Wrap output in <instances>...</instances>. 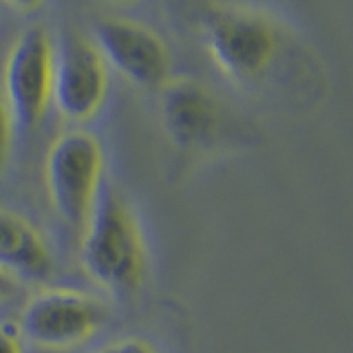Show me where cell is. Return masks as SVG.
<instances>
[{"mask_svg":"<svg viewBox=\"0 0 353 353\" xmlns=\"http://www.w3.org/2000/svg\"><path fill=\"white\" fill-rule=\"evenodd\" d=\"M82 268L115 298L132 296L146 274V241L128 201L115 188L102 185L82 230Z\"/></svg>","mask_w":353,"mask_h":353,"instance_id":"obj_1","label":"cell"},{"mask_svg":"<svg viewBox=\"0 0 353 353\" xmlns=\"http://www.w3.org/2000/svg\"><path fill=\"white\" fill-rule=\"evenodd\" d=\"M201 33L210 58L228 80L248 84L272 64L279 38L268 16L232 5H205Z\"/></svg>","mask_w":353,"mask_h":353,"instance_id":"obj_2","label":"cell"},{"mask_svg":"<svg viewBox=\"0 0 353 353\" xmlns=\"http://www.w3.org/2000/svg\"><path fill=\"white\" fill-rule=\"evenodd\" d=\"M104 152L88 130H66L51 143L44 181L51 205L66 225L84 230L102 190Z\"/></svg>","mask_w":353,"mask_h":353,"instance_id":"obj_3","label":"cell"},{"mask_svg":"<svg viewBox=\"0 0 353 353\" xmlns=\"http://www.w3.org/2000/svg\"><path fill=\"white\" fill-rule=\"evenodd\" d=\"M3 91V102L16 128L31 130L40 124L53 91V42L42 27H27L11 44Z\"/></svg>","mask_w":353,"mask_h":353,"instance_id":"obj_4","label":"cell"},{"mask_svg":"<svg viewBox=\"0 0 353 353\" xmlns=\"http://www.w3.org/2000/svg\"><path fill=\"white\" fill-rule=\"evenodd\" d=\"M108 91V71L95 42L77 29L60 31L53 44L51 102L69 121L97 115Z\"/></svg>","mask_w":353,"mask_h":353,"instance_id":"obj_5","label":"cell"},{"mask_svg":"<svg viewBox=\"0 0 353 353\" xmlns=\"http://www.w3.org/2000/svg\"><path fill=\"white\" fill-rule=\"evenodd\" d=\"M104 307L77 290H44L20 312V334L31 345L64 351L86 342L104 323Z\"/></svg>","mask_w":353,"mask_h":353,"instance_id":"obj_6","label":"cell"},{"mask_svg":"<svg viewBox=\"0 0 353 353\" xmlns=\"http://www.w3.org/2000/svg\"><path fill=\"white\" fill-rule=\"evenodd\" d=\"M106 64L137 86L161 88L170 80V53L146 25L119 16L93 22V38Z\"/></svg>","mask_w":353,"mask_h":353,"instance_id":"obj_7","label":"cell"},{"mask_svg":"<svg viewBox=\"0 0 353 353\" xmlns=\"http://www.w3.org/2000/svg\"><path fill=\"white\" fill-rule=\"evenodd\" d=\"M161 124L179 150L205 146L219 130V106L192 77H170L161 86Z\"/></svg>","mask_w":353,"mask_h":353,"instance_id":"obj_8","label":"cell"},{"mask_svg":"<svg viewBox=\"0 0 353 353\" xmlns=\"http://www.w3.org/2000/svg\"><path fill=\"white\" fill-rule=\"evenodd\" d=\"M0 270L16 281H42L53 270L51 250L40 230L11 210H0Z\"/></svg>","mask_w":353,"mask_h":353,"instance_id":"obj_9","label":"cell"},{"mask_svg":"<svg viewBox=\"0 0 353 353\" xmlns=\"http://www.w3.org/2000/svg\"><path fill=\"white\" fill-rule=\"evenodd\" d=\"M14 119H11L9 110L3 102V95H0V174H3L5 165L9 161L11 154V143H14Z\"/></svg>","mask_w":353,"mask_h":353,"instance_id":"obj_10","label":"cell"},{"mask_svg":"<svg viewBox=\"0 0 353 353\" xmlns=\"http://www.w3.org/2000/svg\"><path fill=\"white\" fill-rule=\"evenodd\" d=\"M99 353H157L148 342L137 340V338H128V340H119L115 345H110L102 349Z\"/></svg>","mask_w":353,"mask_h":353,"instance_id":"obj_11","label":"cell"},{"mask_svg":"<svg viewBox=\"0 0 353 353\" xmlns=\"http://www.w3.org/2000/svg\"><path fill=\"white\" fill-rule=\"evenodd\" d=\"M0 353H22V345L16 331L0 327Z\"/></svg>","mask_w":353,"mask_h":353,"instance_id":"obj_12","label":"cell"},{"mask_svg":"<svg viewBox=\"0 0 353 353\" xmlns=\"http://www.w3.org/2000/svg\"><path fill=\"white\" fill-rule=\"evenodd\" d=\"M16 290H18V281L14 276H9L7 272L0 270V303L7 301L9 296H14Z\"/></svg>","mask_w":353,"mask_h":353,"instance_id":"obj_13","label":"cell"}]
</instances>
